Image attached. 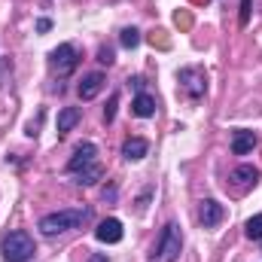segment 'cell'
<instances>
[{"mask_svg": "<svg viewBox=\"0 0 262 262\" xmlns=\"http://www.w3.org/2000/svg\"><path fill=\"white\" fill-rule=\"evenodd\" d=\"M92 216L89 207H70V210H55V213H46L40 220V232L43 235H58V232H70V229H79L85 220Z\"/></svg>", "mask_w": 262, "mask_h": 262, "instance_id": "6da1fadb", "label": "cell"}, {"mask_svg": "<svg viewBox=\"0 0 262 262\" xmlns=\"http://www.w3.org/2000/svg\"><path fill=\"white\" fill-rule=\"evenodd\" d=\"M0 250H3V259L6 262H31L34 253H37L34 238L28 232H9V235H3Z\"/></svg>", "mask_w": 262, "mask_h": 262, "instance_id": "7a4b0ae2", "label": "cell"}, {"mask_svg": "<svg viewBox=\"0 0 262 262\" xmlns=\"http://www.w3.org/2000/svg\"><path fill=\"white\" fill-rule=\"evenodd\" d=\"M180 247H183V232H180L177 223H168V226L162 229V235H159V244H156L149 262H177Z\"/></svg>", "mask_w": 262, "mask_h": 262, "instance_id": "3957f363", "label": "cell"}, {"mask_svg": "<svg viewBox=\"0 0 262 262\" xmlns=\"http://www.w3.org/2000/svg\"><path fill=\"white\" fill-rule=\"evenodd\" d=\"M76 64H79V52H76L73 43H61L58 49L49 52V70L55 76H70L76 70Z\"/></svg>", "mask_w": 262, "mask_h": 262, "instance_id": "277c9868", "label": "cell"}, {"mask_svg": "<svg viewBox=\"0 0 262 262\" xmlns=\"http://www.w3.org/2000/svg\"><path fill=\"white\" fill-rule=\"evenodd\" d=\"M177 82H180V89L192 98V101H198L204 92H207V73H204V67H183V70H177Z\"/></svg>", "mask_w": 262, "mask_h": 262, "instance_id": "5b68a950", "label": "cell"}, {"mask_svg": "<svg viewBox=\"0 0 262 262\" xmlns=\"http://www.w3.org/2000/svg\"><path fill=\"white\" fill-rule=\"evenodd\" d=\"M95 159H98V146L85 140V143H79V146H76V152L70 156V162H67V171H70V174H76V171H82V168L95 165Z\"/></svg>", "mask_w": 262, "mask_h": 262, "instance_id": "8992f818", "label": "cell"}, {"mask_svg": "<svg viewBox=\"0 0 262 262\" xmlns=\"http://www.w3.org/2000/svg\"><path fill=\"white\" fill-rule=\"evenodd\" d=\"M223 216H226V210H223V204H220V201H213V198H204V201H201L198 220H201V226H204V229L220 226V223H223Z\"/></svg>", "mask_w": 262, "mask_h": 262, "instance_id": "52a82bcc", "label": "cell"}, {"mask_svg": "<svg viewBox=\"0 0 262 262\" xmlns=\"http://www.w3.org/2000/svg\"><path fill=\"white\" fill-rule=\"evenodd\" d=\"M95 235H98L101 244H119V241H122V223H119L116 216H110V220H104V223L95 229Z\"/></svg>", "mask_w": 262, "mask_h": 262, "instance_id": "ba28073f", "label": "cell"}, {"mask_svg": "<svg viewBox=\"0 0 262 262\" xmlns=\"http://www.w3.org/2000/svg\"><path fill=\"white\" fill-rule=\"evenodd\" d=\"M232 180H235L241 189H253V186L259 183V168H253V165H238V168L232 171Z\"/></svg>", "mask_w": 262, "mask_h": 262, "instance_id": "9c48e42d", "label": "cell"}, {"mask_svg": "<svg viewBox=\"0 0 262 262\" xmlns=\"http://www.w3.org/2000/svg\"><path fill=\"white\" fill-rule=\"evenodd\" d=\"M256 143H259V137H256L253 131H235V137H232V152H235V156H247V152H253Z\"/></svg>", "mask_w": 262, "mask_h": 262, "instance_id": "30bf717a", "label": "cell"}, {"mask_svg": "<svg viewBox=\"0 0 262 262\" xmlns=\"http://www.w3.org/2000/svg\"><path fill=\"white\" fill-rule=\"evenodd\" d=\"M101 89H104V73H89V76L79 82V89H76V92H79V98H82V101H92Z\"/></svg>", "mask_w": 262, "mask_h": 262, "instance_id": "8fae6325", "label": "cell"}, {"mask_svg": "<svg viewBox=\"0 0 262 262\" xmlns=\"http://www.w3.org/2000/svg\"><path fill=\"white\" fill-rule=\"evenodd\" d=\"M146 152H149V143H146L143 137H128V140L122 143V156H125L128 162H140Z\"/></svg>", "mask_w": 262, "mask_h": 262, "instance_id": "7c38bea8", "label": "cell"}, {"mask_svg": "<svg viewBox=\"0 0 262 262\" xmlns=\"http://www.w3.org/2000/svg\"><path fill=\"white\" fill-rule=\"evenodd\" d=\"M131 113H134V116H140V119L156 116V98H152V95H146V92H140V95L134 98V104H131Z\"/></svg>", "mask_w": 262, "mask_h": 262, "instance_id": "4fadbf2b", "label": "cell"}, {"mask_svg": "<svg viewBox=\"0 0 262 262\" xmlns=\"http://www.w3.org/2000/svg\"><path fill=\"white\" fill-rule=\"evenodd\" d=\"M79 119H82V110H79V107H64V110L58 113V134H67Z\"/></svg>", "mask_w": 262, "mask_h": 262, "instance_id": "5bb4252c", "label": "cell"}, {"mask_svg": "<svg viewBox=\"0 0 262 262\" xmlns=\"http://www.w3.org/2000/svg\"><path fill=\"white\" fill-rule=\"evenodd\" d=\"M104 177V168L95 162V165H89V168H82V171H76V183L79 186H92V183H98Z\"/></svg>", "mask_w": 262, "mask_h": 262, "instance_id": "9a60e30c", "label": "cell"}, {"mask_svg": "<svg viewBox=\"0 0 262 262\" xmlns=\"http://www.w3.org/2000/svg\"><path fill=\"white\" fill-rule=\"evenodd\" d=\"M244 232H247V238H250V241H262V213H256V216H250V220H247Z\"/></svg>", "mask_w": 262, "mask_h": 262, "instance_id": "2e32d148", "label": "cell"}, {"mask_svg": "<svg viewBox=\"0 0 262 262\" xmlns=\"http://www.w3.org/2000/svg\"><path fill=\"white\" fill-rule=\"evenodd\" d=\"M119 43H122L125 49H134V46L140 43V31H137V28H125V31L119 34Z\"/></svg>", "mask_w": 262, "mask_h": 262, "instance_id": "e0dca14e", "label": "cell"}, {"mask_svg": "<svg viewBox=\"0 0 262 262\" xmlns=\"http://www.w3.org/2000/svg\"><path fill=\"white\" fill-rule=\"evenodd\" d=\"M174 21H177V28H192V15L186 12V9H180V12H174Z\"/></svg>", "mask_w": 262, "mask_h": 262, "instance_id": "ac0fdd59", "label": "cell"}, {"mask_svg": "<svg viewBox=\"0 0 262 262\" xmlns=\"http://www.w3.org/2000/svg\"><path fill=\"white\" fill-rule=\"evenodd\" d=\"M116 104H119V95H110V104L104 107V119H107V122L116 119Z\"/></svg>", "mask_w": 262, "mask_h": 262, "instance_id": "d6986e66", "label": "cell"}, {"mask_svg": "<svg viewBox=\"0 0 262 262\" xmlns=\"http://www.w3.org/2000/svg\"><path fill=\"white\" fill-rule=\"evenodd\" d=\"M247 21H250V0H241V15H238V25H241V28H247Z\"/></svg>", "mask_w": 262, "mask_h": 262, "instance_id": "ffe728a7", "label": "cell"}, {"mask_svg": "<svg viewBox=\"0 0 262 262\" xmlns=\"http://www.w3.org/2000/svg\"><path fill=\"white\" fill-rule=\"evenodd\" d=\"M149 43H152V46H162V49H168V46H171V43H168V37H165V31H156V34L149 37Z\"/></svg>", "mask_w": 262, "mask_h": 262, "instance_id": "44dd1931", "label": "cell"}, {"mask_svg": "<svg viewBox=\"0 0 262 262\" xmlns=\"http://www.w3.org/2000/svg\"><path fill=\"white\" fill-rule=\"evenodd\" d=\"M98 61H101V64H113V49H110V46H101V49H98Z\"/></svg>", "mask_w": 262, "mask_h": 262, "instance_id": "7402d4cb", "label": "cell"}, {"mask_svg": "<svg viewBox=\"0 0 262 262\" xmlns=\"http://www.w3.org/2000/svg\"><path fill=\"white\" fill-rule=\"evenodd\" d=\"M128 82H131V89H134L137 95L143 92V76H134V79H128Z\"/></svg>", "mask_w": 262, "mask_h": 262, "instance_id": "603a6c76", "label": "cell"}, {"mask_svg": "<svg viewBox=\"0 0 262 262\" xmlns=\"http://www.w3.org/2000/svg\"><path fill=\"white\" fill-rule=\"evenodd\" d=\"M49 28H52V21H49V18H40V21H37V31H40V34H46Z\"/></svg>", "mask_w": 262, "mask_h": 262, "instance_id": "cb8c5ba5", "label": "cell"}]
</instances>
